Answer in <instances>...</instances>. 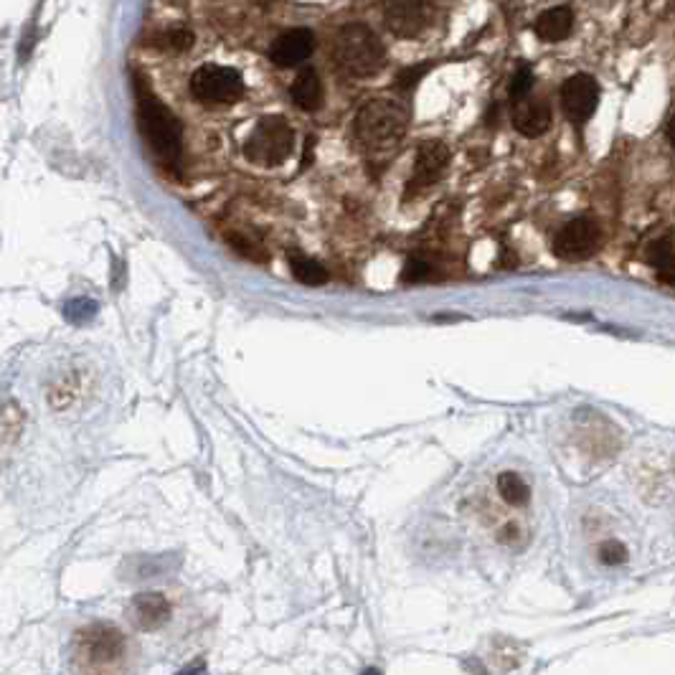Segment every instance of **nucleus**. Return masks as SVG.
<instances>
[{"label": "nucleus", "mask_w": 675, "mask_h": 675, "mask_svg": "<svg viewBox=\"0 0 675 675\" xmlns=\"http://www.w3.org/2000/svg\"><path fill=\"white\" fill-rule=\"evenodd\" d=\"M599 556H602L604 564H622V561L627 559V551L625 546L612 541V544H604L602 549H599Z\"/></svg>", "instance_id": "26"}, {"label": "nucleus", "mask_w": 675, "mask_h": 675, "mask_svg": "<svg viewBox=\"0 0 675 675\" xmlns=\"http://www.w3.org/2000/svg\"><path fill=\"white\" fill-rule=\"evenodd\" d=\"M292 150H295V130L285 117L259 120L244 143V155L249 163L262 165V168H275V165L285 163Z\"/></svg>", "instance_id": "5"}, {"label": "nucleus", "mask_w": 675, "mask_h": 675, "mask_svg": "<svg viewBox=\"0 0 675 675\" xmlns=\"http://www.w3.org/2000/svg\"><path fill=\"white\" fill-rule=\"evenodd\" d=\"M229 244L239 254H244V257L254 259V262H262V259H267V254H264L262 244H259V242H249V239L244 234H229Z\"/></svg>", "instance_id": "22"}, {"label": "nucleus", "mask_w": 675, "mask_h": 675, "mask_svg": "<svg viewBox=\"0 0 675 675\" xmlns=\"http://www.w3.org/2000/svg\"><path fill=\"white\" fill-rule=\"evenodd\" d=\"M66 318L72 320V323H84V320L94 318V313H97V305H94L92 300H72L69 305H66Z\"/></svg>", "instance_id": "24"}, {"label": "nucleus", "mask_w": 675, "mask_h": 675, "mask_svg": "<svg viewBox=\"0 0 675 675\" xmlns=\"http://www.w3.org/2000/svg\"><path fill=\"white\" fill-rule=\"evenodd\" d=\"M599 105V84L592 74H574L561 84V107L571 125H587Z\"/></svg>", "instance_id": "9"}, {"label": "nucleus", "mask_w": 675, "mask_h": 675, "mask_svg": "<svg viewBox=\"0 0 675 675\" xmlns=\"http://www.w3.org/2000/svg\"><path fill=\"white\" fill-rule=\"evenodd\" d=\"M21 419H23L21 409H18L13 401H8L6 412H3V445L6 447L21 434Z\"/></svg>", "instance_id": "20"}, {"label": "nucleus", "mask_w": 675, "mask_h": 675, "mask_svg": "<svg viewBox=\"0 0 675 675\" xmlns=\"http://www.w3.org/2000/svg\"><path fill=\"white\" fill-rule=\"evenodd\" d=\"M447 163H450V150H447L445 143L440 140H427L417 148V155H414V168L412 176H409L407 183V193L404 196L412 198L417 193L429 191L434 183L440 181L442 173L447 171Z\"/></svg>", "instance_id": "10"}, {"label": "nucleus", "mask_w": 675, "mask_h": 675, "mask_svg": "<svg viewBox=\"0 0 675 675\" xmlns=\"http://www.w3.org/2000/svg\"><path fill=\"white\" fill-rule=\"evenodd\" d=\"M429 72V64H417V66H409V69H404V72L396 77V87L404 89V92H409V89H414L419 84V79H424V74Z\"/></svg>", "instance_id": "25"}, {"label": "nucleus", "mask_w": 675, "mask_h": 675, "mask_svg": "<svg viewBox=\"0 0 675 675\" xmlns=\"http://www.w3.org/2000/svg\"><path fill=\"white\" fill-rule=\"evenodd\" d=\"M531 89H533V72L528 66H521L516 72V77L511 79V89H508V92H511V102L528 97Z\"/></svg>", "instance_id": "23"}, {"label": "nucleus", "mask_w": 675, "mask_h": 675, "mask_svg": "<svg viewBox=\"0 0 675 675\" xmlns=\"http://www.w3.org/2000/svg\"><path fill=\"white\" fill-rule=\"evenodd\" d=\"M434 18L432 0H386L384 21L399 39H417L429 28Z\"/></svg>", "instance_id": "8"}, {"label": "nucleus", "mask_w": 675, "mask_h": 675, "mask_svg": "<svg viewBox=\"0 0 675 675\" xmlns=\"http://www.w3.org/2000/svg\"><path fill=\"white\" fill-rule=\"evenodd\" d=\"M409 107L404 99L374 97L356 112V138L366 150H386L404 135Z\"/></svg>", "instance_id": "4"}, {"label": "nucleus", "mask_w": 675, "mask_h": 675, "mask_svg": "<svg viewBox=\"0 0 675 675\" xmlns=\"http://www.w3.org/2000/svg\"><path fill=\"white\" fill-rule=\"evenodd\" d=\"M290 94L300 110H318L320 102H323V84H320L318 72L315 69H302L295 77V82H292Z\"/></svg>", "instance_id": "15"}, {"label": "nucleus", "mask_w": 675, "mask_h": 675, "mask_svg": "<svg viewBox=\"0 0 675 675\" xmlns=\"http://www.w3.org/2000/svg\"><path fill=\"white\" fill-rule=\"evenodd\" d=\"M511 120L521 135L538 138L551 127V107L544 97H528L511 102Z\"/></svg>", "instance_id": "11"}, {"label": "nucleus", "mask_w": 675, "mask_h": 675, "mask_svg": "<svg viewBox=\"0 0 675 675\" xmlns=\"http://www.w3.org/2000/svg\"><path fill=\"white\" fill-rule=\"evenodd\" d=\"M173 615V607L168 602V597L160 592H143L130 602V620L132 625L140 627L145 632L160 630L163 625H168Z\"/></svg>", "instance_id": "13"}, {"label": "nucleus", "mask_w": 675, "mask_h": 675, "mask_svg": "<svg viewBox=\"0 0 675 675\" xmlns=\"http://www.w3.org/2000/svg\"><path fill=\"white\" fill-rule=\"evenodd\" d=\"M361 675H381V670H376V668H368V670H363Z\"/></svg>", "instance_id": "29"}, {"label": "nucleus", "mask_w": 675, "mask_h": 675, "mask_svg": "<svg viewBox=\"0 0 675 675\" xmlns=\"http://www.w3.org/2000/svg\"><path fill=\"white\" fill-rule=\"evenodd\" d=\"M290 269L292 277L302 285L318 287L328 282V272H325L323 264L315 262L313 257H305V254H290Z\"/></svg>", "instance_id": "17"}, {"label": "nucleus", "mask_w": 675, "mask_h": 675, "mask_svg": "<svg viewBox=\"0 0 675 675\" xmlns=\"http://www.w3.org/2000/svg\"><path fill=\"white\" fill-rule=\"evenodd\" d=\"M427 275H429V262H427V259L419 257V254H412V257L407 259V264H404V272H401V282H407V285H417V282H422Z\"/></svg>", "instance_id": "21"}, {"label": "nucleus", "mask_w": 675, "mask_h": 675, "mask_svg": "<svg viewBox=\"0 0 675 675\" xmlns=\"http://www.w3.org/2000/svg\"><path fill=\"white\" fill-rule=\"evenodd\" d=\"M72 665L79 675H127L130 643L110 622H92L74 635Z\"/></svg>", "instance_id": "1"}, {"label": "nucleus", "mask_w": 675, "mask_h": 675, "mask_svg": "<svg viewBox=\"0 0 675 675\" xmlns=\"http://www.w3.org/2000/svg\"><path fill=\"white\" fill-rule=\"evenodd\" d=\"M665 138H668L670 148L675 150V112H673V117L668 120V127H665Z\"/></svg>", "instance_id": "27"}, {"label": "nucleus", "mask_w": 675, "mask_h": 675, "mask_svg": "<svg viewBox=\"0 0 675 675\" xmlns=\"http://www.w3.org/2000/svg\"><path fill=\"white\" fill-rule=\"evenodd\" d=\"M333 64L343 77L366 79L381 72L386 64L384 44L374 31L363 23H348L335 33Z\"/></svg>", "instance_id": "2"}, {"label": "nucleus", "mask_w": 675, "mask_h": 675, "mask_svg": "<svg viewBox=\"0 0 675 675\" xmlns=\"http://www.w3.org/2000/svg\"><path fill=\"white\" fill-rule=\"evenodd\" d=\"M599 242H602V229L592 216H577V219L566 221L559 231H556L554 254L566 262H579L597 252Z\"/></svg>", "instance_id": "7"}, {"label": "nucleus", "mask_w": 675, "mask_h": 675, "mask_svg": "<svg viewBox=\"0 0 675 675\" xmlns=\"http://www.w3.org/2000/svg\"><path fill=\"white\" fill-rule=\"evenodd\" d=\"M178 675H206V665H201V663L188 665V668H183Z\"/></svg>", "instance_id": "28"}, {"label": "nucleus", "mask_w": 675, "mask_h": 675, "mask_svg": "<svg viewBox=\"0 0 675 675\" xmlns=\"http://www.w3.org/2000/svg\"><path fill=\"white\" fill-rule=\"evenodd\" d=\"M138 125L145 143L158 155V160H163L168 168L178 165V158H181V125H178L176 115L150 92L145 82H138Z\"/></svg>", "instance_id": "3"}, {"label": "nucleus", "mask_w": 675, "mask_h": 675, "mask_svg": "<svg viewBox=\"0 0 675 675\" xmlns=\"http://www.w3.org/2000/svg\"><path fill=\"white\" fill-rule=\"evenodd\" d=\"M191 92L204 105H231L244 94V82L231 66L204 64L193 72Z\"/></svg>", "instance_id": "6"}, {"label": "nucleus", "mask_w": 675, "mask_h": 675, "mask_svg": "<svg viewBox=\"0 0 675 675\" xmlns=\"http://www.w3.org/2000/svg\"><path fill=\"white\" fill-rule=\"evenodd\" d=\"M315 49V36L308 28H290L282 36H277L272 49H269V59L275 61L277 66H300L302 61L310 59Z\"/></svg>", "instance_id": "12"}, {"label": "nucleus", "mask_w": 675, "mask_h": 675, "mask_svg": "<svg viewBox=\"0 0 675 675\" xmlns=\"http://www.w3.org/2000/svg\"><path fill=\"white\" fill-rule=\"evenodd\" d=\"M498 493L503 495L505 503L511 505H526L528 498H531V490H528L526 480L518 472H500Z\"/></svg>", "instance_id": "18"}, {"label": "nucleus", "mask_w": 675, "mask_h": 675, "mask_svg": "<svg viewBox=\"0 0 675 675\" xmlns=\"http://www.w3.org/2000/svg\"><path fill=\"white\" fill-rule=\"evenodd\" d=\"M571 28H574V11H571L569 6L549 8V11L541 13V16L536 18V23H533L536 36L541 41H546V44H559V41H564L571 33Z\"/></svg>", "instance_id": "14"}, {"label": "nucleus", "mask_w": 675, "mask_h": 675, "mask_svg": "<svg viewBox=\"0 0 675 675\" xmlns=\"http://www.w3.org/2000/svg\"><path fill=\"white\" fill-rule=\"evenodd\" d=\"M648 264L658 272L660 282L665 285H675V247L670 236L655 239L648 247Z\"/></svg>", "instance_id": "16"}, {"label": "nucleus", "mask_w": 675, "mask_h": 675, "mask_svg": "<svg viewBox=\"0 0 675 675\" xmlns=\"http://www.w3.org/2000/svg\"><path fill=\"white\" fill-rule=\"evenodd\" d=\"M160 44H163L168 51L183 54V51H188L193 46V33L183 26L168 28V31L163 33V41H160Z\"/></svg>", "instance_id": "19"}]
</instances>
